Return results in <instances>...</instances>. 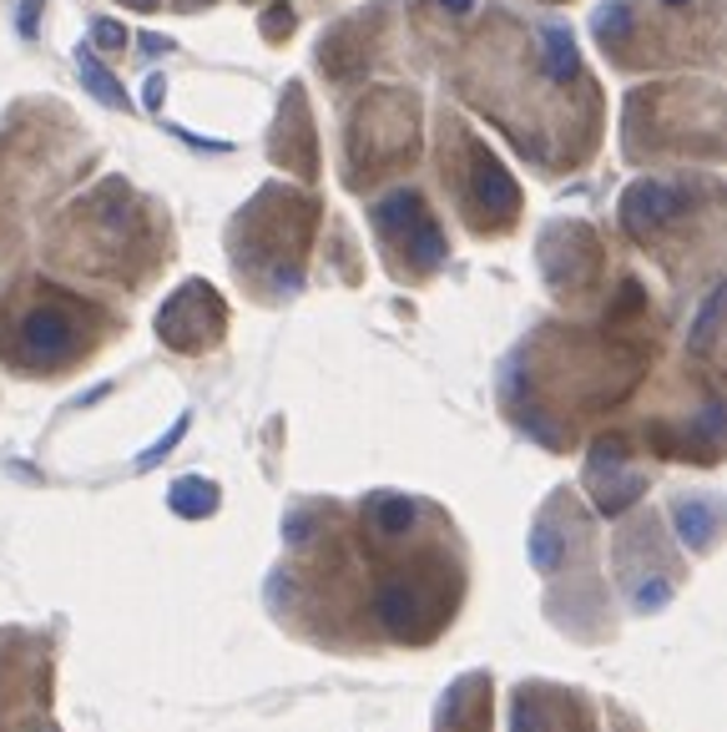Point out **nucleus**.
<instances>
[{"label":"nucleus","instance_id":"obj_1","mask_svg":"<svg viewBox=\"0 0 727 732\" xmlns=\"http://www.w3.org/2000/svg\"><path fill=\"white\" fill-rule=\"evenodd\" d=\"M374 612L379 621L394 631V637H424L420 621H430V601H424V591L414 581H384L374 596Z\"/></svg>","mask_w":727,"mask_h":732},{"label":"nucleus","instance_id":"obj_2","mask_svg":"<svg viewBox=\"0 0 727 732\" xmlns=\"http://www.w3.org/2000/svg\"><path fill=\"white\" fill-rule=\"evenodd\" d=\"M72 344H76V323L61 308H36V313L21 319V349L30 359H61Z\"/></svg>","mask_w":727,"mask_h":732},{"label":"nucleus","instance_id":"obj_3","mask_svg":"<svg viewBox=\"0 0 727 732\" xmlns=\"http://www.w3.org/2000/svg\"><path fill=\"white\" fill-rule=\"evenodd\" d=\"M677 207H683V197L672 188H656V182H641V188L626 192L622 203V222L632 228V233H647V228H656V222L677 218Z\"/></svg>","mask_w":727,"mask_h":732},{"label":"nucleus","instance_id":"obj_4","mask_svg":"<svg viewBox=\"0 0 727 732\" xmlns=\"http://www.w3.org/2000/svg\"><path fill=\"white\" fill-rule=\"evenodd\" d=\"M475 192H481V203L490 207L495 218H506V213H515V182L506 177V167L495 157H475Z\"/></svg>","mask_w":727,"mask_h":732},{"label":"nucleus","instance_id":"obj_5","mask_svg":"<svg viewBox=\"0 0 727 732\" xmlns=\"http://www.w3.org/2000/svg\"><path fill=\"white\" fill-rule=\"evenodd\" d=\"M672 526H677V536H683L687 545H713L717 536V511L713 500H677V511H672Z\"/></svg>","mask_w":727,"mask_h":732},{"label":"nucleus","instance_id":"obj_6","mask_svg":"<svg viewBox=\"0 0 727 732\" xmlns=\"http://www.w3.org/2000/svg\"><path fill=\"white\" fill-rule=\"evenodd\" d=\"M76 72H81V81H87V91L97 97V102L127 112V91H122L117 76H112L102 61H97V51H91V46H76Z\"/></svg>","mask_w":727,"mask_h":732},{"label":"nucleus","instance_id":"obj_7","mask_svg":"<svg viewBox=\"0 0 727 732\" xmlns=\"http://www.w3.org/2000/svg\"><path fill=\"white\" fill-rule=\"evenodd\" d=\"M374 222L384 228V233H414L424 222V203L414 197V192H394V197H384V203H374Z\"/></svg>","mask_w":727,"mask_h":732},{"label":"nucleus","instance_id":"obj_8","mask_svg":"<svg viewBox=\"0 0 727 732\" xmlns=\"http://www.w3.org/2000/svg\"><path fill=\"white\" fill-rule=\"evenodd\" d=\"M369 515H374V526L384 530V536H405L420 511H414V500L409 496H374L369 500Z\"/></svg>","mask_w":727,"mask_h":732},{"label":"nucleus","instance_id":"obj_9","mask_svg":"<svg viewBox=\"0 0 727 732\" xmlns=\"http://www.w3.org/2000/svg\"><path fill=\"white\" fill-rule=\"evenodd\" d=\"M546 76L551 81H571L576 76V46L561 26H546Z\"/></svg>","mask_w":727,"mask_h":732},{"label":"nucleus","instance_id":"obj_10","mask_svg":"<svg viewBox=\"0 0 727 732\" xmlns=\"http://www.w3.org/2000/svg\"><path fill=\"white\" fill-rule=\"evenodd\" d=\"M218 505V490L213 485H203V480H177L173 485V511L177 515H207Z\"/></svg>","mask_w":727,"mask_h":732},{"label":"nucleus","instance_id":"obj_11","mask_svg":"<svg viewBox=\"0 0 727 732\" xmlns=\"http://www.w3.org/2000/svg\"><path fill=\"white\" fill-rule=\"evenodd\" d=\"M409 258H414L420 268H435L439 258H445V233H439V228H435L430 218H424L420 228L409 233Z\"/></svg>","mask_w":727,"mask_h":732},{"label":"nucleus","instance_id":"obj_12","mask_svg":"<svg viewBox=\"0 0 727 732\" xmlns=\"http://www.w3.org/2000/svg\"><path fill=\"white\" fill-rule=\"evenodd\" d=\"M531 561H536V572H556V561H561V541L546 521L531 530Z\"/></svg>","mask_w":727,"mask_h":732},{"label":"nucleus","instance_id":"obj_13","mask_svg":"<svg viewBox=\"0 0 727 732\" xmlns=\"http://www.w3.org/2000/svg\"><path fill=\"white\" fill-rule=\"evenodd\" d=\"M717 313H723V288H713V293H707V304H702L698 323H692V344H698V349H707V344H713Z\"/></svg>","mask_w":727,"mask_h":732},{"label":"nucleus","instance_id":"obj_14","mask_svg":"<svg viewBox=\"0 0 727 732\" xmlns=\"http://www.w3.org/2000/svg\"><path fill=\"white\" fill-rule=\"evenodd\" d=\"M91 46H102V51H117V46H127V30H122V21H106V15H97V21H91Z\"/></svg>","mask_w":727,"mask_h":732},{"label":"nucleus","instance_id":"obj_15","mask_svg":"<svg viewBox=\"0 0 727 732\" xmlns=\"http://www.w3.org/2000/svg\"><path fill=\"white\" fill-rule=\"evenodd\" d=\"M667 596H672V586L662 581V576H652V581L647 586H637V612H656V606H667Z\"/></svg>","mask_w":727,"mask_h":732},{"label":"nucleus","instance_id":"obj_16","mask_svg":"<svg viewBox=\"0 0 727 732\" xmlns=\"http://www.w3.org/2000/svg\"><path fill=\"white\" fill-rule=\"evenodd\" d=\"M515 732H551V718L540 712V703H515Z\"/></svg>","mask_w":727,"mask_h":732},{"label":"nucleus","instance_id":"obj_17","mask_svg":"<svg viewBox=\"0 0 727 732\" xmlns=\"http://www.w3.org/2000/svg\"><path fill=\"white\" fill-rule=\"evenodd\" d=\"M182 429H188V414H182V420H177V425H173V435H167V439H157V445H152V450H146L142 460H137V465H142V470H152V465H157V460H162V454H167V450H173V445H177V439H182Z\"/></svg>","mask_w":727,"mask_h":732},{"label":"nucleus","instance_id":"obj_18","mask_svg":"<svg viewBox=\"0 0 727 732\" xmlns=\"http://www.w3.org/2000/svg\"><path fill=\"white\" fill-rule=\"evenodd\" d=\"M626 15H632V11H626V0H611V5H601V11H597V26H601V36H607V30H611V36H616V30L626 26Z\"/></svg>","mask_w":727,"mask_h":732},{"label":"nucleus","instance_id":"obj_19","mask_svg":"<svg viewBox=\"0 0 727 732\" xmlns=\"http://www.w3.org/2000/svg\"><path fill=\"white\" fill-rule=\"evenodd\" d=\"M308 526H314L308 515H289V521H283V541H304Z\"/></svg>","mask_w":727,"mask_h":732},{"label":"nucleus","instance_id":"obj_20","mask_svg":"<svg viewBox=\"0 0 727 732\" xmlns=\"http://www.w3.org/2000/svg\"><path fill=\"white\" fill-rule=\"evenodd\" d=\"M36 11L41 0H21V36H36Z\"/></svg>","mask_w":727,"mask_h":732},{"label":"nucleus","instance_id":"obj_21","mask_svg":"<svg viewBox=\"0 0 727 732\" xmlns=\"http://www.w3.org/2000/svg\"><path fill=\"white\" fill-rule=\"evenodd\" d=\"M146 106H152V112L162 106V76H152V81H146Z\"/></svg>","mask_w":727,"mask_h":732},{"label":"nucleus","instance_id":"obj_22","mask_svg":"<svg viewBox=\"0 0 727 732\" xmlns=\"http://www.w3.org/2000/svg\"><path fill=\"white\" fill-rule=\"evenodd\" d=\"M445 5H450V11H470V5H475V0H445Z\"/></svg>","mask_w":727,"mask_h":732},{"label":"nucleus","instance_id":"obj_23","mask_svg":"<svg viewBox=\"0 0 727 732\" xmlns=\"http://www.w3.org/2000/svg\"><path fill=\"white\" fill-rule=\"evenodd\" d=\"M667 5H683V0H667Z\"/></svg>","mask_w":727,"mask_h":732},{"label":"nucleus","instance_id":"obj_24","mask_svg":"<svg viewBox=\"0 0 727 732\" xmlns=\"http://www.w3.org/2000/svg\"><path fill=\"white\" fill-rule=\"evenodd\" d=\"M137 5H152V0H137Z\"/></svg>","mask_w":727,"mask_h":732}]
</instances>
